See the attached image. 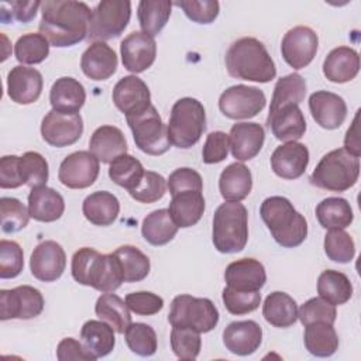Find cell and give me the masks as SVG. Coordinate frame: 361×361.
I'll return each instance as SVG.
<instances>
[{"label": "cell", "instance_id": "6da1fadb", "mask_svg": "<svg viewBox=\"0 0 361 361\" xmlns=\"http://www.w3.org/2000/svg\"><path fill=\"white\" fill-rule=\"evenodd\" d=\"M92 10L83 1L47 0L41 4L39 32L52 47H72L87 38Z\"/></svg>", "mask_w": 361, "mask_h": 361}, {"label": "cell", "instance_id": "7a4b0ae2", "mask_svg": "<svg viewBox=\"0 0 361 361\" xmlns=\"http://www.w3.org/2000/svg\"><path fill=\"white\" fill-rule=\"evenodd\" d=\"M226 68L231 78L267 83L276 76L275 63L264 44L254 37L234 41L226 52Z\"/></svg>", "mask_w": 361, "mask_h": 361}, {"label": "cell", "instance_id": "3957f363", "mask_svg": "<svg viewBox=\"0 0 361 361\" xmlns=\"http://www.w3.org/2000/svg\"><path fill=\"white\" fill-rule=\"evenodd\" d=\"M73 279L85 286H92L99 292H114L124 282L120 262L114 252L100 254L94 248H79L71 264Z\"/></svg>", "mask_w": 361, "mask_h": 361}, {"label": "cell", "instance_id": "277c9868", "mask_svg": "<svg viewBox=\"0 0 361 361\" xmlns=\"http://www.w3.org/2000/svg\"><path fill=\"white\" fill-rule=\"evenodd\" d=\"M259 214L274 240L285 247L295 248L307 237V221L289 199L283 196H269L259 207Z\"/></svg>", "mask_w": 361, "mask_h": 361}, {"label": "cell", "instance_id": "5b68a950", "mask_svg": "<svg viewBox=\"0 0 361 361\" xmlns=\"http://www.w3.org/2000/svg\"><path fill=\"white\" fill-rule=\"evenodd\" d=\"M212 241L221 254L244 250L248 241V212L240 202L221 203L213 216Z\"/></svg>", "mask_w": 361, "mask_h": 361}, {"label": "cell", "instance_id": "8992f818", "mask_svg": "<svg viewBox=\"0 0 361 361\" xmlns=\"http://www.w3.org/2000/svg\"><path fill=\"white\" fill-rule=\"evenodd\" d=\"M360 176V158L344 148H336L319 161L309 180L313 186L330 190L345 192L353 188Z\"/></svg>", "mask_w": 361, "mask_h": 361}, {"label": "cell", "instance_id": "52a82bcc", "mask_svg": "<svg viewBox=\"0 0 361 361\" xmlns=\"http://www.w3.org/2000/svg\"><path fill=\"white\" fill-rule=\"evenodd\" d=\"M171 144L186 149L193 147L206 130V111L203 104L193 97L175 102L166 126Z\"/></svg>", "mask_w": 361, "mask_h": 361}, {"label": "cell", "instance_id": "ba28073f", "mask_svg": "<svg viewBox=\"0 0 361 361\" xmlns=\"http://www.w3.org/2000/svg\"><path fill=\"white\" fill-rule=\"evenodd\" d=\"M168 322L172 327H188L199 333H209L219 323V310L207 298L178 295L171 303Z\"/></svg>", "mask_w": 361, "mask_h": 361}, {"label": "cell", "instance_id": "9c48e42d", "mask_svg": "<svg viewBox=\"0 0 361 361\" xmlns=\"http://www.w3.org/2000/svg\"><path fill=\"white\" fill-rule=\"evenodd\" d=\"M126 120L133 133L135 147L144 154L158 157L171 148L168 128L154 104L138 114L126 117Z\"/></svg>", "mask_w": 361, "mask_h": 361}, {"label": "cell", "instance_id": "30bf717a", "mask_svg": "<svg viewBox=\"0 0 361 361\" xmlns=\"http://www.w3.org/2000/svg\"><path fill=\"white\" fill-rule=\"evenodd\" d=\"M131 3L128 0H102L92 10L87 39L107 41L118 37L130 23Z\"/></svg>", "mask_w": 361, "mask_h": 361}, {"label": "cell", "instance_id": "8fae6325", "mask_svg": "<svg viewBox=\"0 0 361 361\" xmlns=\"http://www.w3.org/2000/svg\"><path fill=\"white\" fill-rule=\"evenodd\" d=\"M265 103L264 92L247 85L230 86L219 97L220 111L231 120L255 117L265 107Z\"/></svg>", "mask_w": 361, "mask_h": 361}, {"label": "cell", "instance_id": "7c38bea8", "mask_svg": "<svg viewBox=\"0 0 361 361\" xmlns=\"http://www.w3.org/2000/svg\"><path fill=\"white\" fill-rule=\"evenodd\" d=\"M44 310L42 293L30 285L0 290V319L28 320Z\"/></svg>", "mask_w": 361, "mask_h": 361}, {"label": "cell", "instance_id": "4fadbf2b", "mask_svg": "<svg viewBox=\"0 0 361 361\" xmlns=\"http://www.w3.org/2000/svg\"><path fill=\"white\" fill-rule=\"evenodd\" d=\"M99 172V159L90 151H75L61 162L58 179L69 189H85L94 183Z\"/></svg>", "mask_w": 361, "mask_h": 361}, {"label": "cell", "instance_id": "5bb4252c", "mask_svg": "<svg viewBox=\"0 0 361 361\" xmlns=\"http://www.w3.org/2000/svg\"><path fill=\"white\" fill-rule=\"evenodd\" d=\"M319 47L317 34L306 25H296L286 31L281 42L285 62L293 69L306 68L316 56Z\"/></svg>", "mask_w": 361, "mask_h": 361}, {"label": "cell", "instance_id": "9a60e30c", "mask_svg": "<svg viewBox=\"0 0 361 361\" xmlns=\"http://www.w3.org/2000/svg\"><path fill=\"white\" fill-rule=\"evenodd\" d=\"M83 133L80 114H68L49 110L41 123V135L52 147L63 148L75 144Z\"/></svg>", "mask_w": 361, "mask_h": 361}, {"label": "cell", "instance_id": "2e32d148", "mask_svg": "<svg viewBox=\"0 0 361 361\" xmlns=\"http://www.w3.org/2000/svg\"><path fill=\"white\" fill-rule=\"evenodd\" d=\"M66 267V254L61 244L54 240H45L35 245L30 269L34 278L42 282H54L59 279Z\"/></svg>", "mask_w": 361, "mask_h": 361}, {"label": "cell", "instance_id": "e0dca14e", "mask_svg": "<svg viewBox=\"0 0 361 361\" xmlns=\"http://www.w3.org/2000/svg\"><path fill=\"white\" fill-rule=\"evenodd\" d=\"M120 54L123 66L128 72L141 73L154 63L157 42L154 37L142 31H133L121 41Z\"/></svg>", "mask_w": 361, "mask_h": 361}, {"label": "cell", "instance_id": "ac0fdd59", "mask_svg": "<svg viewBox=\"0 0 361 361\" xmlns=\"http://www.w3.org/2000/svg\"><path fill=\"white\" fill-rule=\"evenodd\" d=\"M113 103L126 116H134L151 106V93L147 83L135 75L121 78L113 89Z\"/></svg>", "mask_w": 361, "mask_h": 361}, {"label": "cell", "instance_id": "d6986e66", "mask_svg": "<svg viewBox=\"0 0 361 361\" xmlns=\"http://www.w3.org/2000/svg\"><path fill=\"white\" fill-rule=\"evenodd\" d=\"M42 75L35 68L17 65L7 75V94L17 104H31L42 92Z\"/></svg>", "mask_w": 361, "mask_h": 361}, {"label": "cell", "instance_id": "ffe728a7", "mask_svg": "<svg viewBox=\"0 0 361 361\" xmlns=\"http://www.w3.org/2000/svg\"><path fill=\"white\" fill-rule=\"evenodd\" d=\"M309 165V149L305 144L289 141L275 148L271 155V168L282 179L300 178Z\"/></svg>", "mask_w": 361, "mask_h": 361}, {"label": "cell", "instance_id": "44dd1931", "mask_svg": "<svg viewBox=\"0 0 361 361\" xmlns=\"http://www.w3.org/2000/svg\"><path fill=\"white\" fill-rule=\"evenodd\" d=\"M309 109L313 120L326 130L338 128L347 117L344 99L333 92L317 90L309 97Z\"/></svg>", "mask_w": 361, "mask_h": 361}, {"label": "cell", "instance_id": "7402d4cb", "mask_svg": "<svg viewBox=\"0 0 361 361\" xmlns=\"http://www.w3.org/2000/svg\"><path fill=\"white\" fill-rule=\"evenodd\" d=\"M265 141V130L258 123H235L230 128L228 142L237 161H250L259 154Z\"/></svg>", "mask_w": 361, "mask_h": 361}, {"label": "cell", "instance_id": "603a6c76", "mask_svg": "<svg viewBox=\"0 0 361 361\" xmlns=\"http://www.w3.org/2000/svg\"><path fill=\"white\" fill-rule=\"evenodd\" d=\"M227 286L235 290L255 292L267 282V272L264 265L255 258H241L227 265L224 271Z\"/></svg>", "mask_w": 361, "mask_h": 361}, {"label": "cell", "instance_id": "cb8c5ba5", "mask_svg": "<svg viewBox=\"0 0 361 361\" xmlns=\"http://www.w3.org/2000/svg\"><path fill=\"white\" fill-rule=\"evenodd\" d=\"M223 343L235 355H250L262 343V329L254 320L231 322L223 331Z\"/></svg>", "mask_w": 361, "mask_h": 361}, {"label": "cell", "instance_id": "d4e9b609", "mask_svg": "<svg viewBox=\"0 0 361 361\" xmlns=\"http://www.w3.org/2000/svg\"><path fill=\"white\" fill-rule=\"evenodd\" d=\"M267 127L279 141H296L306 131V120L298 104H286L268 113Z\"/></svg>", "mask_w": 361, "mask_h": 361}, {"label": "cell", "instance_id": "484cf974", "mask_svg": "<svg viewBox=\"0 0 361 361\" xmlns=\"http://www.w3.org/2000/svg\"><path fill=\"white\" fill-rule=\"evenodd\" d=\"M117 55L114 49L103 41L92 42L80 58L82 72L92 80H106L117 69Z\"/></svg>", "mask_w": 361, "mask_h": 361}, {"label": "cell", "instance_id": "4316f807", "mask_svg": "<svg viewBox=\"0 0 361 361\" xmlns=\"http://www.w3.org/2000/svg\"><path fill=\"white\" fill-rule=\"evenodd\" d=\"M360 71V55L350 47H337L331 49L323 62V73L333 83H345L353 80Z\"/></svg>", "mask_w": 361, "mask_h": 361}, {"label": "cell", "instance_id": "83f0119b", "mask_svg": "<svg viewBox=\"0 0 361 361\" xmlns=\"http://www.w3.org/2000/svg\"><path fill=\"white\" fill-rule=\"evenodd\" d=\"M89 151L103 164H111L117 157L127 154V141L123 131L116 126L97 127L90 140Z\"/></svg>", "mask_w": 361, "mask_h": 361}, {"label": "cell", "instance_id": "f1b7e54d", "mask_svg": "<svg viewBox=\"0 0 361 361\" xmlns=\"http://www.w3.org/2000/svg\"><path fill=\"white\" fill-rule=\"evenodd\" d=\"M86 102L83 85L71 76H62L54 82L49 90V103L52 110L78 114Z\"/></svg>", "mask_w": 361, "mask_h": 361}, {"label": "cell", "instance_id": "f546056e", "mask_svg": "<svg viewBox=\"0 0 361 361\" xmlns=\"http://www.w3.org/2000/svg\"><path fill=\"white\" fill-rule=\"evenodd\" d=\"M65 212V202L59 192L48 186L32 188L28 193V213L31 219L42 223H51Z\"/></svg>", "mask_w": 361, "mask_h": 361}, {"label": "cell", "instance_id": "4dcf8cb0", "mask_svg": "<svg viewBox=\"0 0 361 361\" xmlns=\"http://www.w3.org/2000/svg\"><path fill=\"white\" fill-rule=\"evenodd\" d=\"M252 189L251 171L241 162L226 166L219 178V190L226 202H241Z\"/></svg>", "mask_w": 361, "mask_h": 361}, {"label": "cell", "instance_id": "1f68e13d", "mask_svg": "<svg viewBox=\"0 0 361 361\" xmlns=\"http://www.w3.org/2000/svg\"><path fill=\"white\" fill-rule=\"evenodd\" d=\"M82 212L92 224L106 227L116 221L120 213V202L113 193L97 190L86 196L82 203Z\"/></svg>", "mask_w": 361, "mask_h": 361}, {"label": "cell", "instance_id": "d6a6232c", "mask_svg": "<svg viewBox=\"0 0 361 361\" xmlns=\"http://www.w3.org/2000/svg\"><path fill=\"white\" fill-rule=\"evenodd\" d=\"M204 197L202 192L188 190L172 196L169 203V214L175 224L180 228L195 226L204 213Z\"/></svg>", "mask_w": 361, "mask_h": 361}, {"label": "cell", "instance_id": "836d02e7", "mask_svg": "<svg viewBox=\"0 0 361 361\" xmlns=\"http://www.w3.org/2000/svg\"><path fill=\"white\" fill-rule=\"evenodd\" d=\"M262 316L271 326L286 329L298 320V305L288 293L275 290L265 298Z\"/></svg>", "mask_w": 361, "mask_h": 361}, {"label": "cell", "instance_id": "e575fe53", "mask_svg": "<svg viewBox=\"0 0 361 361\" xmlns=\"http://www.w3.org/2000/svg\"><path fill=\"white\" fill-rule=\"evenodd\" d=\"M80 338L96 358L109 355L116 345L114 329L103 320H87L80 329Z\"/></svg>", "mask_w": 361, "mask_h": 361}, {"label": "cell", "instance_id": "d590c367", "mask_svg": "<svg viewBox=\"0 0 361 361\" xmlns=\"http://www.w3.org/2000/svg\"><path fill=\"white\" fill-rule=\"evenodd\" d=\"M178 226L172 220L168 209H158L147 214L141 224V234L147 243L159 247L168 244L178 233Z\"/></svg>", "mask_w": 361, "mask_h": 361}, {"label": "cell", "instance_id": "8d00e7d4", "mask_svg": "<svg viewBox=\"0 0 361 361\" xmlns=\"http://www.w3.org/2000/svg\"><path fill=\"white\" fill-rule=\"evenodd\" d=\"M94 312L100 320L109 323L118 334H124L131 323V314L126 300L113 292L103 293L97 298Z\"/></svg>", "mask_w": 361, "mask_h": 361}, {"label": "cell", "instance_id": "74e56055", "mask_svg": "<svg viewBox=\"0 0 361 361\" xmlns=\"http://www.w3.org/2000/svg\"><path fill=\"white\" fill-rule=\"evenodd\" d=\"M303 343L306 350L314 357H330L338 348V336L333 324L314 322L305 326Z\"/></svg>", "mask_w": 361, "mask_h": 361}, {"label": "cell", "instance_id": "f35d334b", "mask_svg": "<svg viewBox=\"0 0 361 361\" xmlns=\"http://www.w3.org/2000/svg\"><path fill=\"white\" fill-rule=\"evenodd\" d=\"M317 293L334 306L347 303L353 296V285L348 276L336 269H326L319 275Z\"/></svg>", "mask_w": 361, "mask_h": 361}, {"label": "cell", "instance_id": "ab89813d", "mask_svg": "<svg viewBox=\"0 0 361 361\" xmlns=\"http://www.w3.org/2000/svg\"><path fill=\"white\" fill-rule=\"evenodd\" d=\"M316 217L323 228H345L354 220L353 209L344 197H326L316 206Z\"/></svg>", "mask_w": 361, "mask_h": 361}, {"label": "cell", "instance_id": "60d3db41", "mask_svg": "<svg viewBox=\"0 0 361 361\" xmlns=\"http://www.w3.org/2000/svg\"><path fill=\"white\" fill-rule=\"evenodd\" d=\"M172 4L169 0H141L137 8V17L142 32L151 37L158 35L171 17Z\"/></svg>", "mask_w": 361, "mask_h": 361}, {"label": "cell", "instance_id": "b9f144b4", "mask_svg": "<svg viewBox=\"0 0 361 361\" xmlns=\"http://www.w3.org/2000/svg\"><path fill=\"white\" fill-rule=\"evenodd\" d=\"M114 255L120 262L124 282H140L148 276L151 269L149 258L137 247L121 245L114 251Z\"/></svg>", "mask_w": 361, "mask_h": 361}, {"label": "cell", "instance_id": "7bdbcfd3", "mask_svg": "<svg viewBox=\"0 0 361 361\" xmlns=\"http://www.w3.org/2000/svg\"><path fill=\"white\" fill-rule=\"evenodd\" d=\"M306 96V80L299 73H289L276 80L269 111L286 104H300Z\"/></svg>", "mask_w": 361, "mask_h": 361}, {"label": "cell", "instance_id": "ee69618b", "mask_svg": "<svg viewBox=\"0 0 361 361\" xmlns=\"http://www.w3.org/2000/svg\"><path fill=\"white\" fill-rule=\"evenodd\" d=\"M144 173L145 169L142 164L128 154L117 157L109 166V178L116 185L127 189L128 192L140 185Z\"/></svg>", "mask_w": 361, "mask_h": 361}, {"label": "cell", "instance_id": "f6af8a7d", "mask_svg": "<svg viewBox=\"0 0 361 361\" xmlns=\"http://www.w3.org/2000/svg\"><path fill=\"white\" fill-rule=\"evenodd\" d=\"M14 54L23 65L41 63L49 55V42L41 32H28L17 39Z\"/></svg>", "mask_w": 361, "mask_h": 361}, {"label": "cell", "instance_id": "bcb514c9", "mask_svg": "<svg viewBox=\"0 0 361 361\" xmlns=\"http://www.w3.org/2000/svg\"><path fill=\"white\" fill-rule=\"evenodd\" d=\"M124 338L128 348L140 357H151L158 347L155 330L145 323H130L124 331Z\"/></svg>", "mask_w": 361, "mask_h": 361}, {"label": "cell", "instance_id": "7dc6e473", "mask_svg": "<svg viewBox=\"0 0 361 361\" xmlns=\"http://www.w3.org/2000/svg\"><path fill=\"white\" fill-rule=\"evenodd\" d=\"M323 245L327 258L338 264H347L355 255L354 240L344 228L329 230L324 235Z\"/></svg>", "mask_w": 361, "mask_h": 361}, {"label": "cell", "instance_id": "c3c4849f", "mask_svg": "<svg viewBox=\"0 0 361 361\" xmlns=\"http://www.w3.org/2000/svg\"><path fill=\"white\" fill-rule=\"evenodd\" d=\"M28 209L16 197L3 196L0 199V221L1 230L7 234L21 231L30 220Z\"/></svg>", "mask_w": 361, "mask_h": 361}, {"label": "cell", "instance_id": "681fc988", "mask_svg": "<svg viewBox=\"0 0 361 361\" xmlns=\"http://www.w3.org/2000/svg\"><path fill=\"white\" fill-rule=\"evenodd\" d=\"M20 169L24 185L32 188L44 186L48 180V162L47 159L35 151H28L20 157Z\"/></svg>", "mask_w": 361, "mask_h": 361}, {"label": "cell", "instance_id": "f907efd6", "mask_svg": "<svg viewBox=\"0 0 361 361\" xmlns=\"http://www.w3.org/2000/svg\"><path fill=\"white\" fill-rule=\"evenodd\" d=\"M171 347L179 360H196L202 347L200 333L188 327H172Z\"/></svg>", "mask_w": 361, "mask_h": 361}, {"label": "cell", "instance_id": "816d5d0a", "mask_svg": "<svg viewBox=\"0 0 361 361\" xmlns=\"http://www.w3.org/2000/svg\"><path fill=\"white\" fill-rule=\"evenodd\" d=\"M221 299L228 313L241 316V314L251 313L259 307L261 293L259 290L244 292V290H235L230 286H226L223 289Z\"/></svg>", "mask_w": 361, "mask_h": 361}, {"label": "cell", "instance_id": "f5cc1de1", "mask_svg": "<svg viewBox=\"0 0 361 361\" xmlns=\"http://www.w3.org/2000/svg\"><path fill=\"white\" fill-rule=\"evenodd\" d=\"M166 188V180L162 175L154 171H145L140 185L128 193L140 203H154L164 197Z\"/></svg>", "mask_w": 361, "mask_h": 361}, {"label": "cell", "instance_id": "db71d44e", "mask_svg": "<svg viewBox=\"0 0 361 361\" xmlns=\"http://www.w3.org/2000/svg\"><path fill=\"white\" fill-rule=\"evenodd\" d=\"M24 268V254L18 243L11 240L0 241V278L11 279L21 274Z\"/></svg>", "mask_w": 361, "mask_h": 361}, {"label": "cell", "instance_id": "11a10c76", "mask_svg": "<svg viewBox=\"0 0 361 361\" xmlns=\"http://www.w3.org/2000/svg\"><path fill=\"white\" fill-rule=\"evenodd\" d=\"M336 306L322 298H312L298 309V319L303 326L314 322H324L333 324L336 322Z\"/></svg>", "mask_w": 361, "mask_h": 361}, {"label": "cell", "instance_id": "9f6ffc18", "mask_svg": "<svg viewBox=\"0 0 361 361\" xmlns=\"http://www.w3.org/2000/svg\"><path fill=\"white\" fill-rule=\"evenodd\" d=\"M173 4L179 6L186 17L197 24L213 23L220 11V4L216 0H180Z\"/></svg>", "mask_w": 361, "mask_h": 361}, {"label": "cell", "instance_id": "6f0895ef", "mask_svg": "<svg viewBox=\"0 0 361 361\" xmlns=\"http://www.w3.org/2000/svg\"><path fill=\"white\" fill-rule=\"evenodd\" d=\"M166 186L169 189L171 196L188 192V190H195V192H202L203 190V179L199 172H196L192 168H178L175 169L168 180Z\"/></svg>", "mask_w": 361, "mask_h": 361}, {"label": "cell", "instance_id": "680465c9", "mask_svg": "<svg viewBox=\"0 0 361 361\" xmlns=\"http://www.w3.org/2000/svg\"><path fill=\"white\" fill-rule=\"evenodd\" d=\"M124 300L131 312L141 316L157 314L164 307V299L157 293L147 290L131 292L126 296Z\"/></svg>", "mask_w": 361, "mask_h": 361}, {"label": "cell", "instance_id": "91938a15", "mask_svg": "<svg viewBox=\"0 0 361 361\" xmlns=\"http://www.w3.org/2000/svg\"><path fill=\"white\" fill-rule=\"evenodd\" d=\"M230 149L228 134L224 131H212L207 134L203 149L202 159L204 164H219L227 158Z\"/></svg>", "mask_w": 361, "mask_h": 361}, {"label": "cell", "instance_id": "94428289", "mask_svg": "<svg viewBox=\"0 0 361 361\" xmlns=\"http://www.w3.org/2000/svg\"><path fill=\"white\" fill-rule=\"evenodd\" d=\"M4 4L10 7V10L4 8L3 6L0 7V18L3 23H8L13 20L28 23L35 17L42 1H4Z\"/></svg>", "mask_w": 361, "mask_h": 361}, {"label": "cell", "instance_id": "6125c7cd", "mask_svg": "<svg viewBox=\"0 0 361 361\" xmlns=\"http://www.w3.org/2000/svg\"><path fill=\"white\" fill-rule=\"evenodd\" d=\"M24 185L21 169H20V157L17 155H4L0 159V188L1 189H16Z\"/></svg>", "mask_w": 361, "mask_h": 361}, {"label": "cell", "instance_id": "be15d7a7", "mask_svg": "<svg viewBox=\"0 0 361 361\" xmlns=\"http://www.w3.org/2000/svg\"><path fill=\"white\" fill-rule=\"evenodd\" d=\"M56 358L59 361H94L97 360L85 345L83 343L66 337L62 338L56 347Z\"/></svg>", "mask_w": 361, "mask_h": 361}, {"label": "cell", "instance_id": "e7e4bbea", "mask_svg": "<svg viewBox=\"0 0 361 361\" xmlns=\"http://www.w3.org/2000/svg\"><path fill=\"white\" fill-rule=\"evenodd\" d=\"M358 113L360 110L355 113L354 116V120L350 126V128L347 130L345 133V137H344V149L347 152H350L351 155L360 158L361 155V148H360V133H358Z\"/></svg>", "mask_w": 361, "mask_h": 361}]
</instances>
